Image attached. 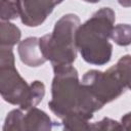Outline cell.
I'll return each mask as SVG.
<instances>
[{
	"instance_id": "19",
	"label": "cell",
	"mask_w": 131,
	"mask_h": 131,
	"mask_svg": "<svg viewBox=\"0 0 131 131\" xmlns=\"http://www.w3.org/2000/svg\"><path fill=\"white\" fill-rule=\"evenodd\" d=\"M83 1L88 2V3H97V2H99L100 0H83Z\"/></svg>"
},
{
	"instance_id": "7",
	"label": "cell",
	"mask_w": 131,
	"mask_h": 131,
	"mask_svg": "<svg viewBox=\"0 0 131 131\" xmlns=\"http://www.w3.org/2000/svg\"><path fill=\"white\" fill-rule=\"evenodd\" d=\"M17 52L21 62L28 67L37 68L47 61L41 51L40 40L37 37H29L20 41L18 43Z\"/></svg>"
},
{
	"instance_id": "12",
	"label": "cell",
	"mask_w": 131,
	"mask_h": 131,
	"mask_svg": "<svg viewBox=\"0 0 131 131\" xmlns=\"http://www.w3.org/2000/svg\"><path fill=\"white\" fill-rule=\"evenodd\" d=\"M114 69L126 88L131 90V55L126 54L122 56L114 66Z\"/></svg>"
},
{
	"instance_id": "6",
	"label": "cell",
	"mask_w": 131,
	"mask_h": 131,
	"mask_svg": "<svg viewBox=\"0 0 131 131\" xmlns=\"http://www.w3.org/2000/svg\"><path fill=\"white\" fill-rule=\"evenodd\" d=\"M56 6L53 0H19V17L27 27L42 25Z\"/></svg>"
},
{
	"instance_id": "20",
	"label": "cell",
	"mask_w": 131,
	"mask_h": 131,
	"mask_svg": "<svg viewBox=\"0 0 131 131\" xmlns=\"http://www.w3.org/2000/svg\"><path fill=\"white\" fill-rule=\"evenodd\" d=\"M53 1H54V3H55V4L57 5V4H59V3H61V2L63 1V0H53Z\"/></svg>"
},
{
	"instance_id": "4",
	"label": "cell",
	"mask_w": 131,
	"mask_h": 131,
	"mask_svg": "<svg viewBox=\"0 0 131 131\" xmlns=\"http://www.w3.org/2000/svg\"><path fill=\"white\" fill-rule=\"evenodd\" d=\"M81 84L102 107L120 97L126 90V86L119 78L114 67L104 72L98 70L87 71L82 77Z\"/></svg>"
},
{
	"instance_id": "8",
	"label": "cell",
	"mask_w": 131,
	"mask_h": 131,
	"mask_svg": "<svg viewBox=\"0 0 131 131\" xmlns=\"http://www.w3.org/2000/svg\"><path fill=\"white\" fill-rule=\"evenodd\" d=\"M52 121L50 117L38 107H32L27 111L24 118V131L32 130H51Z\"/></svg>"
},
{
	"instance_id": "18",
	"label": "cell",
	"mask_w": 131,
	"mask_h": 131,
	"mask_svg": "<svg viewBox=\"0 0 131 131\" xmlns=\"http://www.w3.org/2000/svg\"><path fill=\"white\" fill-rule=\"evenodd\" d=\"M118 2L123 7H131V0H118Z\"/></svg>"
},
{
	"instance_id": "2",
	"label": "cell",
	"mask_w": 131,
	"mask_h": 131,
	"mask_svg": "<svg viewBox=\"0 0 131 131\" xmlns=\"http://www.w3.org/2000/svg\"><path fill=\"white\" fill-rule=\"evenodd\" d=\"M80 25L77 14L68 13L55 23L52 33L39 38L41 51L53 68L71 66L76 60V32Z\"/></svg>"
},
{
	"instance_id": "13",
	"label": "cell",
	"mask_w": 131,
	"mask_h": 131,
	"mask_svg": "<svg viewBox=\"0 0 131 131\" xmlns=\"http://www.w3.org/2000/svg\"><path fill=\"white\" fill-rule=\"evenodd\" d=\"M24 118H25V114L20 107L10 111L5 118L2 130L3 131H24Z\"/></svg>"
},
{
	"instance_id": "16",
	"label": "cell",
	"mask_w": 131,
	"mask_h": 131,
	"mask_svg": "<svg viewBox=\"0 0 131 131\" xmlns=\"http://www.w3.org/2000/svg\"><path fill=\"white\" fill-rule=\"evenodd\" d=\"M89 130H123V129L121 123L111 118H103L99 122L90 124Z\"/></svg>"
},
{
	"instance_id": "14",
	"label": "cell",
	"mask_w": 131,
	"mask_h": 131,
	"mask_svg": "<svg viewBox=\"0 0 131 131\" xmlns=\"http://www.w3.org/2000/svg\"><path fill=\"white\" fill-rule=\"evenodd\" d=\"M111 39L119 46H128L131 44V26L128 24H119L114 26Z\"/></svg>"
},
{
	"instance_id": "17",
	"label": "cell",
	"mask_w": 131,
	"mask_h": 131,
	"mask_svg": "<svg viewBox=\"0 0 131 131\" xmlns=\"http://www.w3.org/2000/svg\"><path fill=\"white\" fill-rule=\"evenodd\" d=\"M121 125L123 130H131V112L127 113L122 117Z\"/></svg>"
},
{
	"instance_id": "10",
	"label": "cell",
	"mask_w": 131,
	"mask_h": 131,
	"mask_svg": "<svg viewBox=\"0 0 131 131\" xmlns=\"http://www.w3.org/2000/svg\"><path fill=\"white\" fill-rule=\"evenodd\" d=\"M44 95H45V85L43 84V82L36 80L30 84L29 96H28L26 102L23 105H20L19 107L23 111H28L32 107H35L36 105H38L41 102Z\"/></svg>"
},
{
	"instance_id": "9",
	"label": "cell",
	"mask_w": 131,
	"mask_h": 131,
	"mask_svg": "<svg viewBox=\"0 0 131 131\" xmlns=\"http://www.w3.org/2000/svg\"><path fill=\"white\" fill-rule=\"evenodd\" d=\"M21 32L17 26L9 20H1L0 23V47L12 48L20 41Z\"/></svg>"
},
{
	"instance_id": "5",
	"label": "cell",
	"mask_w": 131,
	"mask_h": 131,
	"mask_svg": "<svg viewBox=\"0 0 131 131\" xmlns=\"http://www.w3.org/2000/svg\"><path fill=\"white\" fill-rule=\"evenodd\" d=\"M0 93L13 105H23L30 93V84L18 74L14 66L0 67Z\"/></svg>"
},
{
	"instance_id": "15",
	"label": "cell",
	"mask_w": 131,
	"mask_h": 131,
	"mask_svg": "<svg viewBox=\"0 0 131 131\" xmlns=\"http://www.w3.org/2000/svg\"><path fill=\"white\" fill-rule=\"evenodd\" d=\"M19 14V0H1V20L15 19Z\"/></svg>"
},
{
	"instance_id": "3",
	"label": "cell",
	"mask_w": 131,
	"mask_h": 131,
	"mask_svg": "<svg viewBox=\"0 0 131 131\" xmlns=\"http://www.w3.org/2000/svg\"><path fill=\"white\" fill-rule=\"evenodd\" d=\"M54 77L51 84V100L48 102L50 111L60 120L74 114L82 113L93 118L83 111L82 85L78 71L71 66L53 68Z\"/></svg>"
},
{
	"instance_id": "1",
	"label": "cell",
	"mask_w": 131,
	"mask_h": 131,
	"mask_svg": "<svg viewBox=\"0 0 131 131\" xmlns=\"http://www.w3.org/2000/svg\"><path fill=\"white\" fill-rule=\"evenodd\" d=\"M115 19V11L111 7H102L77 29L76 46L87 63L103 66L111 60L113 45L108 40Z\"/></svg>"
},
{
	"instance_id": "11",
	"label": "cell",
	"mask_w": 131,
	"mask_h": 131,
	"mask_svg": "<svg viewBox=\"0 0 131 131\" xmlns=\"http://www.w3.org/2000/svg\"><path fill=\"white\" fill-rule=\"evenodd\" d=\"M91 119V117L82 113H74L64 117L61 123L66 130H89Z\"/></svg>"
}]
</instances>
